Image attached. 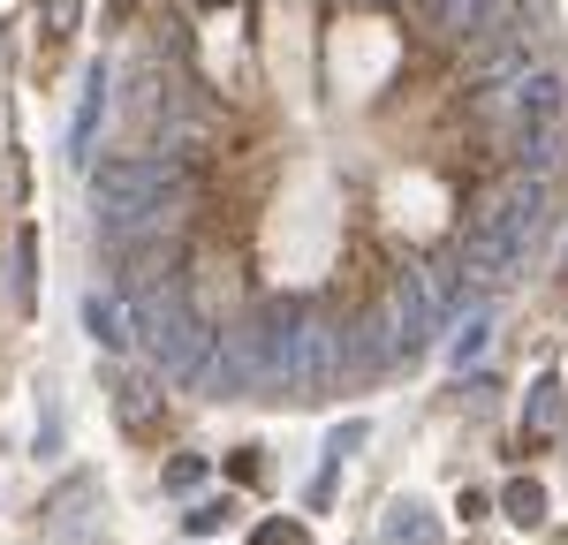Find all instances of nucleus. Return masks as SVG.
I'll use <instances>...</instances> for the list:
<instances>
[{
  "mask_svg": "<svg viewBox=\"0 0 568 545\" xmlns=\"http://www.w3.org/2000/svg\"><path fill=\"white\" fill-rule=\"evenodd\" d=\"M182 189V160L175 152H114L91 167V205H99V243L136 250L160 235V213Z\"/></svg>",
  "mask_w": 568,
  "mask_h": 545,
  "instance_id": "obj_1",
  "label": "nucleus"
},
{
  "mask_svg": "<svg viewBox=\"0 0 568 545\" xmlns=\"http://www.w3.org/2000/svg\"><path fill=\"white\" fill-rule=\"evenodd\" d=\"M546 220H554V189L538 175H508L478 205L470 235H463V272H478V280H516L524 258H530V243L546 235Z\"/></svg>",
  "mask_w": 568,
  "mask_h": 545,
  "instance_id": "obj_2",
  "label": "nucleus"
},
{
  "mask_svg": "<svg viewBox=\"0 0 568 545\" xmlns=\"http://www.w3.org/2000/svg\"><path fill=\"white\" fill-rule=\"evenodd\" d=\"M130 311H136V341L152 349V363H160L175 387H205V371H213V349H220L213 318L197 311V304L182 296L175 280H160V288L130 296Z\"/></svg>",
  "mask_w": 568,
  "mask_h": 545,
  "instance_id": "obj_3",
  "label": "nucleus"
},
{
  "mask_svg": "<svg viewBox=\"0 0 568 545\" xmlns=\"http://www.w3.org/2000/svg\"><path fill=\"white\" fill-rule=\"evenodd\" d=\"M379 318H387L394 357H417V349H433V333L455 318V288H439V272L409 266L402 280H394V304Z\"/></svg>",
  "mask_w": 568,
  "mask_h": 545,
  "instance_id": "obj_4",
  "label": "nucleus"
},
{
  "mask_svg": "<svg viewBox=\"0 0 568 545\" xmlns=\"http://www.w3.org/2000/svg\"><path fill=\"white\" fill-rule=\"evenodd\" d=\"M485 114H493V122H508V130H516V144H524V136H538V130H561L568 76H561V69H524L508 91H493V99H485Z\"/></svg>",
  "mask_w": 568,
  "mask_h": 545,
  "instance_id": "obj_5",
  "label": "nucleus"
},
{
  "mask_svg": "<svg viewBox=\"0 0 568 545\" xmlns=\"http://www.w3.org/2000/svg\"><path fill=\"white\" fill-rule=\"evenodd\" d=\"M508 16H516V0H439V8H433V23L447 31V39H463V45L493 39Z\"/></svg>",
  "mask_w": 568,
  "mask_h": 545,
  "instance_id": "obj_6",
  "label": "nucleus"
},
{
  "mask_svg": "<svg viewBox=\"0 0 568 545\" xmlns=\"http://www.w3.org/2000/svg\"><path fill=\"white\" fill-rule=\"evenodd\" d=\"M84 333L106 349V357L136 349V311H130V296H122V288H114V296H84Z\"/></svg>",
  "mask_w": 568,
  "mask_h": 545,
  "instance_id": "obj_7",
  "label": "nucleus"
},
{
  "mask_svg": "<svg viewBox=\"0 0 568 545\" xmlns=\"http://www.w3.org/2000/svg\"><path fill=\"white\" fill-rule=\"evenodd\" d=\"M106 61H91L84 76V106H77V122H69V160H91V136H99V114H106Z\"/></svg>",
  "mask_w": 568,
  "mask_h": 545,
  "instance_id": "obj_8",
  "label": "nucleus"
},
{
  "mask_svg": "<svg viewBox=\"0 0 568 545\" xmlns=\"http://www.w3.org/2000/svg\"><path fill=\"white\" fill-rule=\"evenodd\" d=\"M485 341H493V311H485V304H470V318H463V326H455V341H447V357L470 371V357H485Z\"/></svg>",
  "mask_w": 568,
  "mask_h": 545,
  "instance_id": "obj_9",
  "label": "nucleus"
},
{
  "mask_svg": "<svg viewBox=\"0 0 568 545\" xmlns=\"http://www.w3.org/2000/svg\"><path fill=\"white\" fill-rule=\"evenodd\" d=\"M387 538L394 545H439V531H433V515H425L417 500H402V507L387 515Z\"/></svg>",
  "mask_w": 568,
  "mask_h": 545,
  "instance_id": "obj_10",
  "label": "nucleus"
},
{
  "mask_svg": "<svg viewBox=\"0 0 568 545\" xmlns=\"http://www.w3.org/2000/svg\"><path fill=\"white\" fill-rule=\"evenodd\" d=\"M500 507H508V523H538V515H546V485H538V477H516V485H508V493H500Z\"/></svg>",
  "mask_w": 568,
  "mask_h": 545,
  "instance_id": "obj_11",
  "label": "nucleus"
},
{
  "mask_svg": "<svg viewBox=\"0 0 568 545\" xmlns=\"http://www.w3.org/2000/svg\"><path fill=\"white\" fill-rule=\"evenodd\" d=\"M31 272H39V235L23 227V235H16V304H23V311L39 304V288H31Z\"/></svg>",
  "mask_w": 568,
  "mask_h": 545,
  "instance_id": "obj_12",
  "label": "nucleus"
},
{
  "mask_svg": "<svg viewBox=\"0 0 568 545\" xmlns=\"http://www.w3.org/2000/svg\"><path fill=\"white\" fill-rule=\"evenodd\" d=\"M546 424H561V387H554V379L530 387V432H546Z\"/></svg>",
  "mask_w": 568,
  "mask_h": 545,
  "instance_id": "obj_13",
  "label": "nucleus"
},
{
  "mask_svg": "<svg viewBox=\"0 0 568 545\" xmlns=\"http://www.w3.org/2000/svg\"><path fill=\"white\" fill-rule=\"evenodd\" d=\"M205 485V454H175L168 462V493H197Z\"/></svg>",
  "mask_w": 568,
  "mask_h": 545,
  "instance_id": "obj_14",
  "label": "nucleus"
},
{
  "mask_svg": "<svg viewBox=\"0 0 568 545\" xmlns=\"http://www.w3.org/2000/svg\"><path fill=\"white\" fill-rule=\"evenodd\" d=\"M114 394H122V424L144 432V394H152V387H144V379H114Z\"/></svg>",
  "mask_w": 568,
  "mask_h": 545,
  "instance_id": "obj_15",
  "label": "nucleus"
},
{
  "mask_svg": "<svg viewBox=\"0 0 568 545\" xmlns=\"http://www.w3.org/2000/svg\"><path fill=\"white\" fill-rule=\"evenodd\" d=\"M227 515H235V500H197V507H190V531L205 538V531H220V523H227Z\"/></svg>",
  "mask_w": 568,
  "mask_h": 545,
  "instance_id": "obj_16",
  "label": "nucleus"
},
{
  "mask_svg": "<svg viewBox=\"0 0 568 545\" xmlns=\"http://www.w3.org/2000/svg\"><path fill=\"white\" fill-rule=\"evenodd\" d=\"M251 545H304V531L288 523V515H273V523H258V538Z\"/></svg>",
  "mask_w": 568,
  "mask_h": 545,
  "instance_id": "obj_17",
  "label": "nucleus"
},
{
  "mask_svg": "<svg viewBox=\"0 0 568 545\" xmlns=\"http://www.w3.org/2000/svg\"><path fill=\"white\" fill-rule=\"evenodd\" d=\"M364 8H387V0H364Z\"/></svg>",
  "mask_w": 568,
  "mask_h": 545,
  "instance_id": "obj_18",
  "label": "nucleus"
},
{
  "mask_svg": "<svg viewBox=\"0 0 568 545\" xmlns=\"http://www.w3.org/2000/svg\"><path fill=\"white\" fill-rule=\"evenodd\" d=\"M561 272H568V258H561Z\"/></svg>",
  "mask_w": 568,
  "mask_h": 545,
  "instance_id": "obj_19",
  "label": "nucleus"
}]
</instances>
